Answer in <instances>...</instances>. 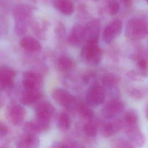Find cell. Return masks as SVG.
<instances>
[{"label": "cell", "instance_id": "6da1fadb", "mask_svg": "<svg viewBox=\"0 0 148 148\" xmlns=\"http://www.w3.org/2000/svg\"><path fill=\"white\" fill-rule=\"evenodd\" d=\"M124 33L125 36L131 40L144 39L148 35V24L140 18H132L126 23Z\"/></svg>", "mask_w": 148, "mask_h": 148}, {"label": "cell", "instance_id": "7a4b0ae2", "mask_svg": "<svg viewBox=\"0 0 148 148\" xmlns=\"http://www.w3.org/2000/svg\"><path fill=\"white\" fill-rule=\"evenodd\" d=\"M31 14V9L26 5H20L15 7L13 15L16 22L15 31L17 34H22L25 31L27 23Z\"/></svg>", "mask_w": 148, "mask_h": 148}, {"label": "cell", "instance_id": "3957f363", "mask_svg": "<svg viewBox=\"0 0 148 148\" xmlns=\"http://www.w3.org/2000/svg\"><path fill=\"white\" fill-rule=\"evenodd\" d=\"M82 58L87 62L96 64L102 58V51L97 43H86L81 51Z\"/></svg>", "mask_w": 148, "mask_h": 148}, {"label": "cell", "instance_id": "277c9868", "mask_svg": "<svg viewBox=\"0 0 148 148\" xmlns=\"http://www.w3.org/2000/svg\"><path fill=\"white\" fill-rule=\"evenodd\" d=\"M5 115L10 123L14 126H18L24 122L26 112L21 105L12 103L6 108Z\"/></svg>", "mask_w": 148, "mask_h": 148}, {"label": "cell", "instance_id": "5b68a950", "mask_svg": "<svg viewBox=\"0 0 148 148\" xmlns=\"http://www.w3.org/2000/svg\"><path fill=\"white\" fill-rule=\"evenodd\" d=\"M22 83L25 90L42 91L43 79L39 74L36 72H24L23 74Z\"/></svg>", "mask_w": 148, "mask_h": 148}, {"label": "cell", "instance_id": "8992f818", "mask_svg": "<svg viewBox=\"0 0 148 148\" xmlns=\"http://www.w3.org/2000/svg\"><path fill=\"white\" fill-rule=\"evenodd\" d=\"M51 96L56 103L66 109H72L75 106V97L65 89L55 88L52 91Z\"/></svg>", "mask_w": 148, "mask_h": 148}, {"label": "cell", "instance_id": "52a82bcc", "mask_svg": "<svg viewBox=\"0 0 148 148\" xmlns=\"http://www.w3.org/2000/svg\"><path fill=\"white\" fill-rule=\"evenodd\" d=\"M105 98V90L99 84L91 86L87 91L86 99L87 104L91 106H97L101 104Z\"/></svg>", "mask_w": 148, "mask_h": 148}, {"label": "cell", "instance_id": "ba28073f", "mask_svg": "<svg viewBox=\"0 0 148 148\" xmlns=\"http://www.w3.org/2000/svg\"><path fill=\"white\" fill-rule=\"evenodd\" d=\"M123 102L117 98L108 101L102 109V114L106 119H112L120 114L124 110Z\"/></svg>", "mask_w": 148, "mask_h": 148}, {"label": "cell", "instance_id": "9c48e42d", "mask_svg": "<svg viewBox=\"0 0 148 148\" xmlns=\"http://www.w3.org/2000/svg\"><path fill=\"white\" fill-rule=\"evenodd\" d=\"M125 133L129 141L135 146L142 147L146 142L145 137L139 128L138 124L125 127Z\"/></svg>", "mask_w": 148, "mask_h": 148}, {"label": "cell", "instance_id": "30bf717a", "mask_svg": "<svg viewBox=\"0 0 148 148\" xmlns=\"http://www.w3.org/2000/svg\"><path fill=\"white\" fill-rule=\"evenodd\" d=\"M123 28L122 22L119 20H113L105 29L102 39L106 43H110L121 34Z\"/></svg>", "mask_w": 148, "mask_h": 148}, {"label": "cell", "instance_id": "8fae6325", "mask_svg": "<svg viewBox=\"0 0 148 148\" xmlns=\"http://www.w3.org/2000/svg\"><path fill=\"white\" fill-rule=\"evenodd\" d=\"M100 29V21L94 19L90 21L84 27V42L97 43Z\"/></svg>", "mask_w": 148, "mask_h": 148}, {"label": "cell", "instance_id": "7c38bea8", "mask_svg": "<svg viewBox=\"0 0 148 148\" xmlns=\"http://www.w3.org/2000/svg\"><path fill=\"white\" fill-rule=\"evenodd\" d=\"M55 115V108L47 101L40 102L36 108V118L40 120L50 123Z\"/></svg>", "mask_w": 148, "mask_h": 148}, {"label": "cell", "instance_id": "4fadbf2b", "mask_svg": "<svg viewBox=\"0 0 148 148\" xmlns=\"http://www.w3.org/2000/svg\"><path fill=\"white\" fill-rule=\"evenodd\" d=\"M39 144V138L35 134L25 132L18 138L16 146V148H38Z\"/></svg>", "mask_w": 148, "mask_h": 148}, {"label": "cell", "instance_id": "5bb4252c", "mask_svg": "<svg viewBox=\"0 0 148 148\" xmlns=\"http://www.w3.org/2000/svg\"><path fill=\"white\" fill-rule=\"evenodd\" d=\"M50 127V123L40 120L37 118L27 121L23 126V130L25 132L36 134L47 131Z\"/></svg>", "mask_w": 148, "mask_h": 148}, {"label": "cell", "instance_id": "9a60e30c", "mask_svg": "<svg viewBox=\"0 0 148 148\" xmlns=\"http://www.w3.org/2000/svg\"><path fill=\"white\" fill-rule=\"evenodd\" d=\"M123 127L124 125L121 119H116L103 123L102 125L101 132L103 136L109 137L120 132Z\"/></svg>", "mask_w": 148, "mask_h": 148}, {"label": "cell", "instance_id": "2e32d148", "mask_svg": "<svg viewBox=\"0 0 148 148\" xmlns=\"http://www.w3.org/2000/svg\"><path fill=\"white\" fill-rule=\"evenodd\" d=\"M16 76L15 71L7 66H0V85L3 87H11Z\"/></svg>", "mask_w": 148, "mask_h": 148}, {"label": "cell", "instance_id": "e0dca14e", "mask_svg": "<svg viewBox=\"0 0 148 148\" xmlns=\"http://www.w3.org/2000/svg\"><path fill=\"white\" fill-rule=\"evenodd\" d=\"M68 42L75 46H79L84 42V27L80 25L73 26L70 32Z\"/></svg>", "mask_w": 148, "mask_h": 148}, {"label": "cell", "instance_id": "ac0fdd59", "mask_svg": "<svg viewBox=\"0 0 148 148\" xmlns=\"http://www.w3.org/2000/svg\"><path fill=\"white\" fill-rule=\"evenodd\" d=\"M19 44L23 49L29 52L37 53L42 50L40 43L35 38L29 36L23 37L20 41Z\"/></svg>", "mask_w": 148, "mask_h": 148}, {"label": "cell", "instance_id": "d6986e66", "mask_svg": "<svg viewBox=\"0 0 148 148\" xmlns=\"http://www.w3.org/2000/svg\"><path fill=\"white\" fill-rule=\"evenodd\" d=\"M41 95L42 91L24 90L20 95V100L23 105H30L38 101Z\"/></svg>", "mask_w": 148, "mask_h": 148}, {"label": "cell", "instance_id": "ffe728a7", "mask_svg": "<svg viewBox=\"0 0 148 148\" xmlns=\"http://www.w3.org/2000/svg\"><path fill=\"white\" fill-rule=\"evenodd\" d=\"M54 6L61 13L65 16L72 14L74 10V5L71 0H56Z\"/></svg>", "mask_w": 148, "mask_h": 148}, {"label": "cell", "instance_id": "44dd1931", "mask_svg": "<svg viewBox=\"0 0 148 148\" xmlns=\"http://www.w3.org/2000/svg\"><path fill=\"white\" fill-rule=\"evenodd\" d=\"M124 127L138 124V116L136 112L134 109H130L127 110L122 119Z\"/></svg>", "mask_w": 148, "mask_h": 148}, {"label": "cell", "instance_id": "7402d4cb", "mask_svg": "<svg viewBox=\"0 0 148 148\" xmlns=\"http://www.w3.org/2000/svg\"><path fill=\"white\" fill-rule=\"evenodd\" d=\"M56 123L58 129L62 131H67L71 124L70 119L68 114L65 113H60L57 115Z\"/></svg>", "mask_w": 148, "mask_h": 148}, {"label": "cell", "instance_id": "603a6c76", "mask_svg": "<svg viewBox=\"0 0 148 148\" xmlns=\"http://www.w3.org/2000/svg\"><path fill=\"white\" fill-rule=\"evenodd\" d=\"M83 132L84 134L90 138L95 137L98 132V124L92 120H88L83 125Z\"/></svg>", "mask_w": 148, "mask_h": 148}, {"label": "cell", "instance_id": "cb8c5ba5", "mask_svg": "<svg viewBox=\"0 0 148 148\" xmlns=\"http://www.w3.org/2000/svg\"><path fill=\"white\" fill-rule=\"evenodd\" d=\"M58 68L61 71L65 72L71 69L74 65L72 58L66 56H61L58 60Z\"/></svg>", "mask_w": 148, "mask_h": 148}, {"label": "cell", "instance_id": "d4e9b609", "mask_svg": "<svg viewBox=\"0 0 148 148\" xmlns=\"http://www.w3.org/2000/svg\"><path fill=\"white\" fill-rule=\"evenodd\" d=\"M136 72L142 78L148 76V61L145 58H140L136 62Z\"/></svg>", "mask_w": 148, "mask_h": 148}, {"label": "cell", "instance_id": "484cf974", "mask_svg": "<svg viewBox=\"0 0 148 148\" xmlns=\"http://www.w3.org/2000/svg\"><path fill=\"white\" fill-rule=\"evenodd\" d=\"M88 105L82 103L79 106L80 115L87 121L92 120L94 117L93 110Z\"/></svg>", "mask_w": 148, "mask_h": 148}, {"label": "cell", "instance_id": "4316f807", "mask_svg": "<svg viewBox=\"0 0 148 148\" xmlns=\"http://www.w3.org/2000/svg\"><path fill=\"white\" fill-rule=\"evenodd\" d=\"M52 148H84L79 143L73 140H66L64 142L53 143Z\"/></svg>", "mask_w": 148, "mask_h": 148}, {"label": "cell", "instance_id": "83f0119b", "mask_svg": "<svg viewBox=\"0 0 148 148\" xmlns=\"http://www.w3.org/2000/svg\"><path fill=\"white\" fill-rule=\"evenodd\" d=\"M119 82L118 77L113 74H106L102 78L103 84L109 87L112 88L117 84Z\"/></svg>", "mask_w": 148, "mask_h": 148}, {"label": "cell", "instance_id": "f1b7e54d", "mask_svg": "<svg viewBox=\"0 0 148 148\" xmlns=\"http://www.w3.org/2000/svg\"><path fill=\"white\" fill-rule=\"evenodd\" d=\"M108 8L109 14H116L120 10V4L119 1L117 0H108Z\"/></svg>", "mask_w": 148, "mask_h": 148}, {"label": "cell", "instance_id": "f546056e", "mask_svg": "<svg viewBox=\"0 0 148 148\" xmlns=\"http://www.w3.org/2000/svg\"><path fill=\"white\" fill-rule=\"evenodd\" d=\"M113 148H135V146L129 140L119 139L114 143Z\"/></svg>", "mask_w": 148, "mask_h": 148}, {"label": "cell", "instance_id": "4dcf8cb0", "mask_svg": "<svg viewBox=\"0 0 148 148\" xmlns=\"http://www.w3.org/2000/svg\"><path fill=\"white\" fill-rule=\"evenodd\" d=\"M129 94H130V96H131L132 98H134L135 99H141L143 97L142 93L138 90L135 89V88L130 90L129 91Z\"/></svg>", "mask_w": 148, "mask_h": 148}, {"label": "cell", "instance_id": "1f68e13d", "mask_svg": "<svg viewBox=\"0 0 148 148\" xmlns=\"http://www.w3.org/2000/svg\"><path fill=\"white\" fill-rule=\"evenodd\" d=\"M8 128L7 126L2 122L0 121V138H2L7 135Z\"/></svg>", "mask_w": 148, "mask_h": 148}, {"label": "cell", "instance_id": "d6a6232c", "mask_svg": "<svg viewBox=\"0 0 148 148\" xmlns=\"http://www.w3.org/2000/svg\"><path fill=\"white\" fill-rule=\"evenodd\" d=\"M124 5L128 6L131 5L132 0H119Z\"/></svg>", "mask_w": 148, "mask_h": 148}, {"label": "cell", "instance_id": "836d02e7", "mask_svg": "<svg viewBox=\"0 0 148 148\" xmlns=\"http://www.w3.org/2000/svg\"><path fill=\"white\" fill-rule=\"evenodd\" d=\"M145 116L147 119L148 120V103H147L146 108H145Z\"/></svg>", "mask_w": 148, "mask_h": 148}, {"label": "cell", "instance_id": "e575fe53", "mask_svg": "<svg viewBox=\"0 0 148 148\" xmlns=\"http://www.w3.org/2000/svg\"><path fill=\"white\" fill-rule=\"evenodd\" d=\"M1 105H2V100H1V99L0 98V107L1 106Z\"/></svg>", "mask_w": 148, "mask_h": 148}, {"label": "cell", "instance_id": "d590c367", "mask_svg": "<svg viewBox=\"0 0 148 148\" xmlns=\"http://www.w3.org/2000/svg\"><path fill=\"white\" fill-rule=\"evenodd\" d=\"M145 1H146L147 3H148V0H145Z\"/></svg>", "mask_w": 148, "mask_h": 148}]
</instances>
